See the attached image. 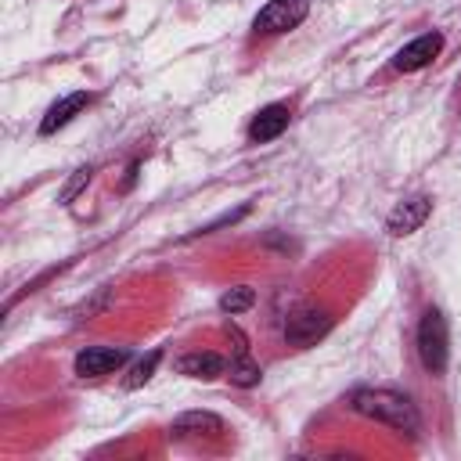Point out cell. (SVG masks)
<instances>
[{
    "label": "cell",
    "mask_w": 461,
    "mask_h": 461,
    "mask_svg": "<svg viewBox=\"0 0 461 461\" xmlns=\"http://www.w3.org/2000/svg\"><path fill=\"white\" fill-rule=\"evenodd\" d=\"M86 104H90V94H86V90L65 94L61 101H54V104L47 108V115H43V122H40V133H43V137L58 133V130H61V126H68V122H72Z\"/></svg>",
    "instance_id": "cell-9"
},
{
    "label": "cell",
    "mask_w": 461,
    "mask_h": 461,
    "mask_svg": "<svg viewBox=\"0 0 461 461\" xmlns=\"http://www.w3.org/2000/svg\"><path fill=\"white\" fill-rule=\"evenodd\" d=\"M173 436H220L223 432V418L212 411H184L173 418Z\"/></svg>",
    "instance_id": "cell-11"
},
{
    "label": "cell",
    "mask_w": 461,
    "mask_h": 461,
    "mask_svg": "<svg viewBox=\"0 0 461 461\" xmlns=\"http://www.w3.org/2000/svg\"><path fill=\"white\" fill-rule=\"evenodd\" d=\"M418 357L425 364L429 375H443L447 371V357H450V331H447V317L439 310H425L421 324H418Z\"/></svg>",
    "instance_id": "cell-2"
},
{
    "label": "cell",
    "mask_w": 461,
    "mask_h": 461,
    "mask_svg": "<svg viewBox=\"0 0 461 461\" xmlns=\"http://www.w3.org/2000/svg\"><path fill=\"white\" fill-rule=\"evenodd\" d=\"M158 360H162V353H158V349H151L144 360H137V364L130 367V375H126V389H140V385H144V382L155 375Z\"/></svg>",
    "instance_id": "cell-13"
},
{
    "label": "cell",
    "mask_w": 461,
    "mask_h": 461,
    "mask_svg": "<svg viewBox=\"0 0 461 461\" xmlns=\"http://www.w3.org/2000/svg\"><path fill=\"white\" fill-rule=\"evenodd\" d=\"M331 331V317L317 306H299L295 313H288L285 321V342L295 346V349H306L313 346L317 339H324Z\"/></svg>",
    "instance_id": "cell-3"
},
{
    "label": "cell",
    "mask_w": 461,
    "mask_h": 461,
    "mask_svg": "<svg viewBox=\"0 0 461 461\" xmlns=\"http://www.w3.org/2000/svg\"><path fill=\"white\" fill-rule=\"evenodd\" d=\"M353 411L364 414V418H371V421H382V425H389L396 432H407V436L418 432V411L400 393H389V389H360V393H353Z\"/></svg>",
    "instance_id": "cell-1"
},
{
    "label": "cell",
    "mask_w": 461,
    "mask_h": 461,
    "mask_svg": "<svg viewBox=\"0 0 461 461\" xmlns=\"http://www.w3.org/2000/svg\"><path fill=\"white\" fill-rule=\"evenodd\" d=\"M288 119H292V112H288V104H281V101L259 108L256 119L249 122V140H252V144H267V140L281 137V133L288 130Z\"/></svg>",
    "instance_id": "cell-8"
},
{
    "label": "cell",
    "mask_w": 461,
    "mask_h": 461,
    "mask_svg": "<svg viewBox=\"0 0 461 461\" xmlns=\"http://www.w3.org/2000/svg\"><path fill=\"white\" fill-rule=\"evenodd\" d=\"M230 335H234V342H238V346H234V349H238V360L230 364V382L241 385V389H249V385L259 382L263 371H259V364L249 357V342H245V335H241L238 328H230Z\"/></svg>",
    "instance_id": "cell-12"
},
{
    "label": "cell",
    "mask_w": 461,
    "mask_h": 461,
    "mask_svg": "<svg viewBox=\"0 0 461 461\" xmlns=\"http://www.w3.org/2000/svg\"><path fill=\"white\" fill-rule=\"evenodd\" d=\"M306 14H310V0H270L267 7H259L252 29L263 36H277V32L295 29Z\"/></svg>",
    "instance_id": "cell-4"
},
{
    "label": "cell",
    "mask_w": 461,
    "mask_h": 461,
    "mask_svg": "<svg viewBox=\"0 0 461 461\" xmlns=\"http://www.w3.org/2000/svg\"><path fill=\"white\" fill-rule=\"evenodd\" d=\"M429 212H432V202L425 198V194H414V198H403L393 212H389V220H385V230L393 234V238H403V234H414L425 220H429Z\"/></svg>",
    "instance_id": "cell-7"
},
{
    "label": "cell",
    "mask_w": 461,
    "mask_h": 461,
    "mask_svg": "<svg viewBox=\"0 0 461 461\" xmlns=\"http://www.w3.org/2000/svg\"><path fill=\"white\" fill-rule=\"evenodd\" d=\"M90 176H94V169H90V166H83V169H76V176H72V180L65 184V191H61V202L68 205V202H72V198H76V194H79V191H83V187L90 184Z\"/></svg>",
    "instance_id": "cell-15"
},
{
    "label": "cell",
    "mask_w": 461,
    "mask_h": 461,
    "mask_svg": "<svg viewBox=\"0 0 461 461\" xmlns=\"http://www.w3.org/2000/svg\"><path fill=\"white\" fill-rule=\"evenodd\" d=\"M439 50H443V36H439V32H421V36H414L411 43H403V47L396 50L393 68H396V72H418V68H425Z\"/></svg>",
    "instance_id": "cell-6"
},
{
    "label": "cell",
    "mask_w": 461,
    "mask_h": 461,
    "mask_svg": "<svg viewBox=\"0 0 461 461\" xmlns=\"http://www.w3.org/2000/svg\"><path fill=\"white\" fill-rule=\"evenodd\" d=\"M252 303H256V292H252L249 285H238V288L223 292V299H220V310H223V313H241V310H249Z\"/></svg>",
    "instance_id": "cell-14"
},
{
    "label": "cell",
    "mask_w": 461,
    "mask_h": 461,
    "mask_svg": "<svg viewBox=\"0 0 461 461\" xmlns=\"http://www.w3.org/2000/svg\"><path fill=\"white\" fill-rule=\"evenodd\" d=\"M176 371L187 375V378H202V382H212L227 371V360L220 353H209V349H194V353H184L176 360Z\"/></svg>",
    "instance_id": "cell-10"
},
{
    "label": "cell",
    "mask_w": 461,
    "mask_h": 461,
    "mask_svg": "<svg viewBox=\"0 0 461 461\" xmlns=\"http://www.w3.org/2000/svg\"><path fill=\"white\" fill-rule=\"evenodd\" d=\"M130 360V353L122 346H86L76 353V375L79 378H104L112 371H119Z\"/></svg>",
    "instance_id": "cell-5"
}]
</instances>
